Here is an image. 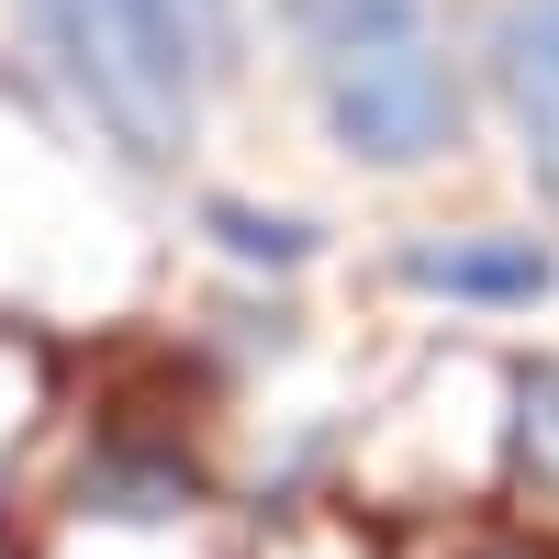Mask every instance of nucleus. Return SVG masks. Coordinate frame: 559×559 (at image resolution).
<instances>
[{
	"label": "nucleus",
	"mask_w": 559,
	"mask_h": 559,
	"mask_svg": "<svg viewBox=\"0 0 559 559\" xmlns=\"http://www.w3.org/2000/svg\"><path fill=\"white\" fill-rule=\"evenodd\" d=\"M34 45L134 168H168L224 68V0H34Z\"/></svg>",
	"instance_id": "1"
},
{
	"label": "nucleus",
	"mask_w": 559,
	"mask_h": 559,
	"mask_svg": "<svg viewBox=\"0 0 559 559\" xmlns=\"http://www.w3.org/2000/svg\"><path fill=\"white\" fill-rule=\"evenodd\" d=\"M313 102L369 168H426L459 146V68L426 0H292Z\"/></svg>",
	"instance_id": "2"
},
{
	"label": "nucleus",
	"mask_w": 559,
	"mask_h": 559,
	"mask_svg": "<svg viewBox=\"0 0 559 559\" xmlns=\"http://www.w3.org/2000/svg\"><path fill=\"white\" fill-rule=\"evenodd\" d=\"M492 79L515 102V134H526V179L559 213V0H503L492 23Z\"/></svg>",
	"instance_id": "3"
},
{
	"label": "nucleus",
	"mask_w": 559,
	"mask_h": 559,
	"mask_svg": "<svg viewBox=\"0 0 559 559\" xmlns=\"http://www.w3.org/2000/svg\"><path fill=\"white\" fill-rule=\"evenodd\" d=\"M403 280L414 292H459V302H537L559 269L537 236H448V247H414Z\"/></svg>",
	"instance_id": "4"
},
{
	"label": "nucleus",
	"mask_w": 559,
	"mask_h": 559,
	"mask_svg": "<svg viewBox=\"0 0 559 559\" xmlns=\"http://www.w3.org/2000/svg\"><path fill=\"white\" fill-rule=\"evenodd\" d=\"M213 236L236 247V258H313V224H280V213H247V202H213Z\"/></svg>",
	"instance_id": "5"
},
{
	"label": "nucleus",
	"mask_w": 559,
	"mask_h": 559,
	"mask_svg": "<svg viewBox=\"0 0 559 559\" xmlns=\"http://www.w3.org/2000/svg\"><path fill=\"white\" fill-rule=\"evenodd\" d=\"M515 403H526V459L559 481V369H515Z\"/></svg>",
	"instance_id": "6"
},
{
	"label": "nucleus",
	"mask_w": 559,
	"mask_h": 559,
	"mask_svg": "<svg viewBox=\"0 0 559 559\" xmlns=\"http://www.w3.org/2000/svg\"><path fill=\"white\" fill-rule=\"evenodd\" d=\"M0 559H23V537H12V526H0Z\"/></svg>",
	"instance_id": "7"
}]
</instances>
